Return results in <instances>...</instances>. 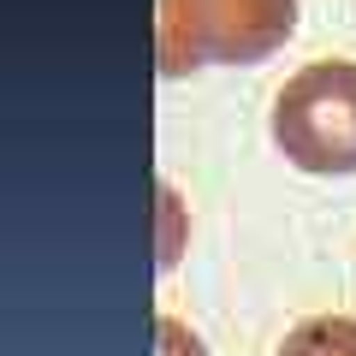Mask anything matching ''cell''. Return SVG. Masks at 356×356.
<instances>
[{"instance_id": "1", "label": "cell", "mask_w": 356, "mask_h": 356, "mask_svg": "<svg viewBox=\"0 0 356 356\" xmlns=\"http://www.w3.org/2000/svg\"><path fill=\"white\" fill-rule=\"evenodd\" d=\"M297 30V0H161L154 48L161 72L191 65H255Z\"/></svg>"}, {"instance_id": "2", "label": "cell", "mask_w": 356, "mask_h": 356, "mask_svg": "<svg viewBox=\"0 0 356 356\" xmlns=\"http://www.w3.org/2000/svg\"><path fill=\"white\" fill-rule=\"evenodd\" d=\"M273 143L303 172H356V65H303L273 102Z\"/></svg>"}, {"instance_id": "3", "label": "cell", "mask_w": 356, "mask_h": 356, "mask_svg": "<svg viewBox=\"0 0 356 356\" xmlns=\"http://www.w3.org/2000/svg\"><path fill=\"white\" fill-rule=\"evenodd\" d=\"M280 356H356V321L350 315H315L303 327H291Z\"/></svg>"}, {"instance_id": "4", "label": "cell", "mask_w": 356, "mask_h": 356, "mask_svg": "<svg viewBox=\"0 0 356 356\" xmlns=\"http://www.w3.org/2000/svg\"><path fill=\"white\" fill-rule=\"evenodd\" d=\"M154 339H161V356H208L202 344H196V332L184 327V321H172V315L154 327Z\"/></svg>"}]
</instances>
